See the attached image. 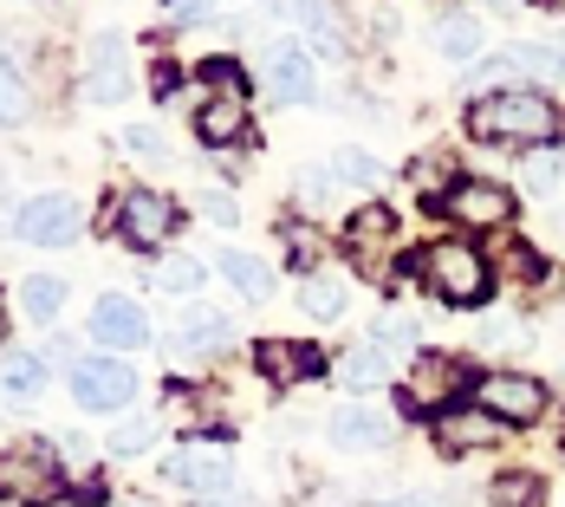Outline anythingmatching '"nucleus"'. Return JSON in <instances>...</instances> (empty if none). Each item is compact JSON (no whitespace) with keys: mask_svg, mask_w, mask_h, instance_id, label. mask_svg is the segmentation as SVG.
<instances>
[{"mask_svg":"<svg viewBox=\"0 0 565 507\" xmlns=\"http://www.w3.org/2000/svg\"><path fill=\"white\" fill-rule=\"evenodd\" d=\"M468 130L481 144H520V150H553L565 137V112L546 92H488L468 105Z\"/></svg>","mask_w":565,"mask_h":507,"instance_id":"f257e3e1","label":"nucleus"},{"mask_svg":"<svg viewBox=\"0 0 565 507\" xmlns=\"http://www.w3.org/2000/svg\"><path fill=\"white\" fill-rule=\"evenodd\" d=\"M416 274H423V286L443 306H481L488 299V261L468 241H429L423 261H416Z\"/></svg>","mask_w":565,"mask_h":507,"instance_id":"f03ea898","label":"nucleus"},{"mask_svg":"<svg viewBox=\"0 0 565 507\" xmlns=\"http://www.w3.org/2000/svg\"><path fill=\"white\" fill-rule=\"evenodd\" d=\"M130 397H137V371L124 358H78L72 365V403L78 410L117 416V410H130Z\"/></svg>","mask_w":565,"mask_h":507,"instance_id":"7ed1b4c3","label":"nucleus"},{"mask_svg":"<svg viewBox=\"0 0 565 507\" xmlns=\"http://www.w3.org/2000/svg\"><path fill=\"white\" fill-rule=\"evenodd\" d=\"M78 228H85V209H78L65 189H46V196L20 202V215H13V234H20L26 247H72Z\"/></svg>","mask_w":565,"mask_h":507,"instance_id":"20e7f679","label":"nucleus"},{"mask_svg":"<svg viewBox=\"0 0 565 507\" xmlns=\"http://www.w3.org/2000/svg\"><path fill=\"white\" fill-rule=\"evenodd\" d=\"M468 384V365L443 358V351H416L409 371H403V410H436L443 397H461Z\"/></svg>","mask_w":565,"mask_h":507,"instance_id":"39448f33","label":"nucleus"},{"mask_svg":"<svg viewBox=\"0 0 565 507\" xmlns=\"http://www.w3.org/2000/svg\"><path fill=\"white\" fill-rule=\"evenodd\" d=\"M443 209H449L461 228H501L513 215V189L508 182H488V176H455L449 196H443Z\"/></svg>","mask_w":565,"mask_h":507,"instance_id":"423d86ee","label":"nucleus"},{"mask_svg":"<svg viewBox=\"0 0 565 507\" xmlns=\"http://www.w3.org/2000/svg\"><path fill=\"white\" fill-rule=\"evenodd\" d=\"M117 234L130 241V247H163L175 234V202L163 196V189H130L124 196V209H117Z\"/></svg>","mask_w":565,"mask_h":507,"instance_id":"0eeeda50","label":"nucleus"},{"mask_svg":"<svg viewBox=\"0 0 565 507\" xmlns=\"http://www.w3.org/2000/svg\"><path fill=\"white\" fill-rule=\"evenodd\" d=\"M267 85L280 105H312L319 98V65L306 53V40H274L267 46Z\"/></svg>","mask_w":565,"mask_h":507,"instance_id":"6e6552de","label":"nucleus"},{"mask_svg":"<svg viewBox=\"0 0 565 507\" xmlns=\"http://www.w3.org/2000/svg\"><path fill=\"white\" fill-rule=\"evenodd\" d=\"M475 403H481L488 416H501V423H533V416L546 410V384H540V378L494 371V378H481V384H475Z\"/></svg>","mask_w":565,"mask_h":507,"instance_id":"1a4fd4ad","label":"nucleus"},{"mask_svg":"<svg viewBox=\"0 0 565 507\" xmlns=\"http://www.w3.org/2000/svg\"><path fill=\"white\" fill-rule=\"evenodd\" d=\"M170 482L195 488V495H234V455L222 443H189L170 455Z\"/></svg>","mask_w":565,"mask_h":507,"instance_id":"9d476101","label":"nucleus"},{"mask_svg":"<svg viewBox=\"0 0 565 507\" xmlns=\"http://www.w3.org/2000/svg\"><path fill=\"white\" fill-rule=\"evenodd\" d=\"M0 495L7 501H46L53 495V450L46 443H26V450L0 455Z\"/></svg>","mask_w":565,"mask_h":507,"instance_id":"9b49d317","label":"nucleus"},{"mask_svg":"<svg viewBox=\"0 0 565 507\" xmlns=\"http://www.w3.org/2000/svg\"><path fill=\"white\" fill-rule=\"evenodd\" d=\"M85 98H98V105L130 98V53H124L117 33H98L92 53H85Z\"/></svg>","mask_w":565,"mask_h":507,"instance_id":"f8f14e48","label":"nucleus"},{"mask_svg":"<svg viewBox=\"0 0 565 507\" xmlns=\"http://www.w3.org/2000/svg\"><path fill=\"white\" fill-rule=\"evenodd\" d=\"M501 430H508V423H501V416H488L481 403H455V410H443V416H436V443H443L449 455L494 450V443H501Z\"/></svg>","mask_w":565,"mask_h":507,"instance_id":"ddd939ff","label":"nucleus"},{"mask_svg":"<svg viewBox=\"0 0 565 507\" xmlns=\"http://www.w3.org/2000/svg\"><path fill=\"white\" fill-rule=\"evenodd\" d=\"M92 338H98V345H117V351H130V345L150 338V313H143L130 293H105V299L92 306Z\"/></svg>","mask_w":565,"mask_h":507,"instance_id":"4468645a","label":"nucleus"},{"mask_svg":"<svg viewBox=\"0 0 565 507\" xmlns=\"http://www.w3.org/2000/svg\"><path fill=\"white\" fill-rule=\"evenodd\" d=\"M326 436H332V450H384L391 443V416H377L371 403H339L332 410V423H326Z\"/></svg>","mask_w":565,"mask_h":507,"instance_id":"2eb2a0df","label":"nucleus"},{"mask_svg":"<svg viewBox=\"0 0 565 507\" xmlns=\"http://www.w3.org/2000/svg\"><path fill=\"white\" fill-rule=\"evenodd\" d=\"M175 345H182V351H227V345H234V319H227L222 306L189 299L182 319H175Z\"/></svg>","mask_w":565,"mask_h":507,"instance_id":"dca6fc26","label":"nucleus"},{"mask_svg":"<svg viewBox=\"0 0 565 507\" xmlns=\"http://www.w3.org/2000/svg\"><path fill=\"white\" fill-rule=\"evenodd\" d=\"M46 391V358L33 345H0V397L7 403H26V397Z\"/></svg>","mask_w":565,"mask_h":507,"instance_id":"f3484780","label":"nucleus"},{"mask_svg":"<svg viewBox=\"0 0 565 507\" xmlns=\"http://www.w3.org/2000/svg\"><path fill=\"white\" fill-rule=\"evenodd\" d=\"M195 137H202L209 150L241 144V137H247V98H209V105L195 112Z\"/></svg>","mask_w":565,"mask_h":507,"instance_id":"a211bd4d","label":"nucleus"},{"mask_svg":"<svg viewBox=\"0 0 565 507\" xmlns=\"http://www.w3.org/2000/svg\"><path fill=\"white\" fill-rule=\"evenodd\" d=\"M254 358H260V371H267L274 384H299V378L319 371V351H312V345H292V338H267V345H254Z\"/></svg>","mask_w":565,"mask_h":507,"instance_id":"6ab92c4d","label":"nucleus"},{"mask_svg":"<svg viewBox=\"0 0 565 507\" xmlns=\"http://www.w3.org/2000/svg\"><path fill=\"white\" fill-rule=\"evenodd\" d=\"M215 267H222L227 286H234V293H247V299H267V293H274V267H267V261H254L247 247H222V261H215Z\"/></svg>","mask_w":565,"mask_h":507,"instance_id":"aec40b11","label":"nucleus"},{"mask_svg":"<svg viewBox=\"0 0 565 507\" xmlns=\"http://www.w3.org/2000/svg\"><path fill=\"white\" fill-rule=\"evenodd\" d=\"M339 378L351 384V391H377V384L391 378V351H377L371 338H364V345H351V351L339 358Z\"/></svg>","mask_w":565,"mask_h":507,"instance_id":"412c9836","label":"nucleus"},{"mask_svg":"<svg viewBox=\"0 0 565 507\" xmlns=\"http://www.w3.org/2000/svg\"><path fill=\"white\" fill-rule=\"evenodd\" d=\"M299 313H306V319H319V326L344 319V281H339V274H312V281L299 286Z\"/></svg>","mask_w":565,"mask_h":507,"instance_id":"4be33fe9","label":"nucleus"},{"mask_svg":"<svg viewBox=\"0 0 565 507\" xmlns=\"http://www.w3.org/2000/svg\"><path fill=\"white\" fill-rule=\"evenodd\" d=\"M20 313H26L33 326L58 319V313H65V281H53V274H26V281H20Z\"/></svg>","mask_w":565,"mask_h":507,"instance_id":"5701e85b","label":"nucleus"},{"mask_svg":"<svg viewBox=\"0 0 565 507\" xmlns=\"http://www.w3.org/2000/svg\"><path fill=\"white\" fill-rule=\"evenodd\" d=\"M436 53L443 59H481V20H475V13L436 20Z\"/></svg>","mask_w":565,"mask_h":507,"instance_id":"b1692460","label":"nucleus"},{"mask_svg":"<svg viewBox=\"0 0 565 507\" xmlns=\"http://www.w3.org/2000/svg\"><path fill=\"white\" fill-rule=\"evenodd\" d=\"M33 112V92H26V72L13 65V59L0 53V124H26Z\"/></svg>","mask_w":565,"mask_h":507,"instance_id":"393cba45","label":"nucleus"},{"mask_svg":"<svg viewBox=\"0 0 565 507\" xmlns=\"http://www.w3.org/2000/svg\"><path fill=\"white\" fill-rule=\"evenodd\" d=\"M332 182H344V189H371V182H377V176H384V169H377V157H371V150H358V144H344V150H332Z\"/></svg>","mask_w":565,"mask_h":507,"instance_id":"a878e982","label":"nucleus"},{"mask_svg":"<svg viewBox=\"0 0 565 507\" xmlns=\"http://www.w3.org/2000/svg\"><path fill=\"white\" fill-rule=\"evenodd\" d=\"M157 286L163 293H202V261H189V254H170V261H157Z\"/></svg>","mask_w":565,"mask_h":507,"instance_id":"bb28decb","label":"nucleus"},{"mask_svg":"<svg viewBox=\"0 0 565 507\" xmlns=\"http://www.w3.org/2000/svg\"><path fill=\"white\" fill-rule=\"evenodd\" d=\"M494 507H540V475H526V468H513L494 482Z\"/></svg>","mask_w":565,"mask_h":507,"instance_id":"cd10ccee","label":"nucleus"},{"mask_svg":"<svg viewBox=\"0 0 565 507\" xmlns=\"http://www.w3.org/2000/svg\"><path fill=\"white\" fill-rule=\"evenodd\" d=\"M124 150H130L137 163H170V144H163L157 124H130V130H124Z\"/></svg>","mask_w":565,"mask_h":507,"instance_id":"c85d7f7f","label":"nucleus"},{"mask_svg":"<svg viewBox=\"0 0 565 507\" xmlns=\"http://www.w3.org/2000/svg\"><path fill=\"white\" fill-rule=\"evenodd\" d=\"M371 345H377V351H409V358H416V326H409L403 313H384V319L371 326Z\"/></svg>","mask_w":565,"mask_h":507,"instance_id":"c756f323","label":"nucleus"},{"mask_svg":"<svg viewBox=\"0 0 565 507\" xmlns=\"http://www.w3.org/2000/svg\"><path fill=\"white\" fill-rule=\"evenodd\" d=\"M150 443H157V423H150V416H130V423H117V436H111L117 455H143Z\"/></svg>","mask_w":565,"mask_h":507,"instance_id":"7c9ffc66","label":"nucleus"},{"mask_svg":"<svg viewBox=\"0 0 565 507\" xmlns=\"http://www.w3.org/2000/svg\"><path fill=\"white\" fill-rule=\"evenodd\" d=\"M391 209H358V215H351V247H358V241H364V247H377V234H391Z\"/></svg>","mask_w":565,"mask_h":507,"instance_id":"2f4dec72","label":"nucleus"},{"mask_svg":"<svg viewBox=\"0 0 565 507\" xmlns=\"http://www.w3.org/2000/svg\"><path fill=\"white\" fill-rule=\"evenodd\" d=\"M202 78L215 85V98H241V65H234V59H209Z\"/></svg>","mask_w":565,"mask_h":507,"instance_id":"473e14b6","label":"nucleus"},{"mask_svg":"<svg viewBox=\"0 0 565 507\" xmlns=\"http://www.w3.org/2000/svg\"><path fill=\"white\" fill-rule=\"evenodd\" d=\"M332 196V169H299V202H326Z\"/></svg>","mask_w":565,"mask_h":507,"instance_id":"72a5a7b5","label":"nucleus"},{"mask_svg":"<svg viewBox=\"0 0 565 507\" xmlns=\"http://www.w3.org/2000/svg\"><path fill=\"white\" fill-rule=\"evenodd\" d=\"M202 215H209V222H234V202H227V196H222V189H202Z\"/></svg>","mask_w":565,"mask_h":507,"instance_id":"f704fd0d","label":"nucleus"},{"mask_svg":"<svg viewBox=\"0 0 565 507\" xmlns=\"http://www.w3.org/2000/svg\"><path fill=\"white\" fill-rule=\"evenodd\" d=\"M526 176H533L540 189H546V182H559V157H553V150H540V157L526 163Z\"/></svg>","mask_w":565,"mask_h":507,"instance_id":"c9c22d12","label":"nucleus"},{"mask_svg":"<svg viewBox=\"0 0 565 507\" xmlns=\"http://www.w3.org/2000/svg\"><path fill=\"white\" fill-rule=\"evenodd\" d=\"M409 176H416V182H443V176H449V163H436V157H429V163H416Z\"/></svg>","mask_w":565,"mask_h":507,"instance_id":"e433bc0d","label":"nucleus"},{"mask_svg":"<svg viewBox=\"0 0 565 507\" xmlns=\"http://www.w3.org/2000/svg\"><path fill=\"white\" fill-rule=\"evenodd\" d=\"M195 13H209V0H182V20H195Z\"/></svg>","mask_w":565,"mask_h":507,"instance_id":"4c0bfd02","label":"nucleus"},{"mask_svg":"<svg viewBox=\"0 0 565 507\" xmlns=\"http://www.w3.org/2000/svg\"><path fill=\"white\" fill-rule=\"evenodd\" d=\"M391 507H429V501H391Z\"/></svg>","mask_w":565,"mask_h":507,"instance_id":"58836bf2","label":"nucleus"},{"mask_svg":"<svg viewBox=\"0 0 565 507\" xmlns=\"http://www.w3.org/2000/svg\"><path fill=\"white\" fill-rule=\"evenodd\" d=\"M540 7H565V0H540Z\"/></svg>","mask_w":565,"mask_h":507,"instance_id":"ea45409f","label":"nucleus"},{"mask_svg":"<svg viewBox=\"0 0 565 507\" xmlns=\"http://www.w3.org/2000/svg\"><path fill=\"white\" fill-rule=\"evenodd\" d=\"M559 450H565V430H559Z\"/></svg>","mask_w":565,"mask_h":507,"instance_id":"a19ab883","label":"nucleus"}]
</instances>
